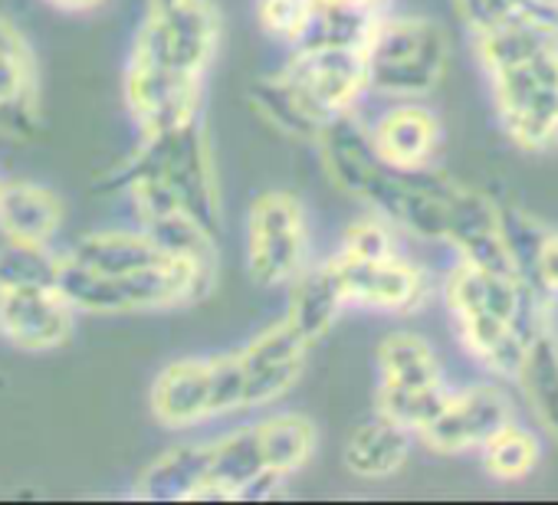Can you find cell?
Returning <instances> with one entry per match:
<instances>
[{
  "label": "cell",
  "mask_w": 558,
  "mask_h": 505,
  "mask_svg": "<svg viewBox=\"0 0 558 505\" xmlns=\"http://www.w3.org/2000/svg\"><path fill=\"white\" fill-rule=\"evenodd\" d=\"M217 44L220 14L210 0H151L125 66V102L142 135L201 115Z\"/></svg>",
  "instance_id": "cell-1"
},
{
  "label": "cell",
  "mask_w": 558,
  "mask_h": 505,
  "mask_svg": "<svg viewBox=\"0 0 558 505\" xmlns=\"http://www.w3.org/2000/svg\"><path fill=\"white\" fill-rule=\"evenodd\" d=\"M440 299L463 355L496 381L512 384L519 361L538 329L555 322L548 306L519 273L453 260Z\"/></svg>",
  "instance_id": "cell-2"
},
{
  "label": "cell",
  "mask_w": 558,
  "mask_h": 505,
  "mask_svg": "<svg viewBox=\"0 0 558 505\" xmlns=\"http://www.w3.org/2000/svg\"><path fill=\"white\" fill-rule=\"evenodd\" d=\"M368 96L365 50L336 44H300L287 66L250 89L253 109L283 135L319 138L323 128L355 112Z\"/></svg>",
  "instance_id": "cell-3"
},
{
  "label": "cell",
  "mask_w": 558,
  "mask_h": 505,
  "mask_svg": "<svg viewBox=\"0 0 558 505\" xmlns=\"http://www.w3.org/2000/svg\"><path fill=\"white\" fill-rule=\"evenodd\" d=\"M122 184L138 220L184 210L210 230L220 223L214 151L207 145L201 115L161 132H145L138 151L125 164Z\"/></svg>",
  "instance_id": "cell-4"
},
{
  "label": "cell",
  "mask_w": 558,
  "mask_h": 505,
  "mask_svg": "<svg viewBox=\"0 0 558 505\" xmlns=\"http://www.w3.org/2000/svg\"><path fill=\"white\" fill-rule=\"evenodd\" d=\"M450 70V37L434 17L381 14L365 44L368 93L381 99H427Z\"/></svg>",
  "instance_id": "cell-5"
},
{
  "label": "cell",
  "mask_w": 558,
  "mask_h": 505,
  "mask_svg": "<svg viewBox=\"0 0 558 505\" xmlns=\"http://www.w3.org/2000/svg\"><path fill=\"white\" fill-rule=\"evenodd\" d=\"M57 286L76 306V312L129 316V312H158V309L187 306V303L207 296V290L214 286V273L201 270L194 263L174 260V263L142 270V273L99 276V273H86V270H76L66 260H60Z\"/></svg>",
  "instance_id": "cell-6"
},
{
  "label": "cell",
  "mask_w": 558,
  "mask_h": 505,
  "mask_svg": "<svg viewBox=\"0 0 558 505\" xmlns=\"http://www.w3.org/2000/svg\"><path fill=\"white\" fill-rule=\"evenodd\" d=\"M240 410H253L240 352L174 361L151 384V414L165 427H197Z\"/></svg>",
  "instance_id": "cell-7"
},
{
  "label": "cell",
  "mask_w": 558,
  "mask_h": 505,
  "mask_svg": "<svg viewBox=\"0 0 558 505\" xmlns=\"http://www.w3.org/2000/svg\"><path fill=\"white\" fill-rule=\"evenodd\" d=\"M375 368V410L408 427L417 440V433L430 423L450 391L440 355L424 335L398 329L378 342Z\"/></svg>",
  "instance_id": "cell-8"
},
{
  "label": "cell",
  "mask_w": 558,
  "mask_h": 505,
  "mask_svg": "<svg viewBox=\"0 0 558 505\" xmlns=\"http://www.w3.org/2000/svg\"><path fill=\"white\" fill-rule=\"evenodd\" d=\"M496 122L525 155L558 148V47L486 76Z\"/></svg>",
  "instance_id": "cell-9"
},
{
  "label": "cell",
  "mask_w": 558,
  "mask_h": 505,
  "mask_svg": "<svg viewBox=\"0 0 558 505\" xmlns=\"http://www.w3.org/2000/svg\"><path fill=\"white\" fill-rule=\"evenodd\" d=\"M310 267V223L287 190H266L246 217V270L256 286L283 290Z\"/></svg>",
  "instance_id": "cell-10"
},
{
  "label": "cell",
  "mask_w": 558,
  "mask_h": 505,
  "mask_svg": "<svg viewBox=\"0 0 558 505\" xmlns=\"http://www.w3.org/2000/svg\"><path fill=\"white\" fill-rule=\"evenodd\" d=\"M512 417H519L512 384L483 374L470 384H450L440 410L417 433V443L437 456H476V449Z\"/></svg>",
  "instance_id": "cell-11"
},
{
  "label": "cell",
  "mask_w": 558,
  "mask_h": 505,
  "mask_svg": "<svg viewBox=\"0 0 558 505\" xmlns=\"http://www.w3.org/2000/svg\"><path fill=\"white\" fill-rule=\"evenodd\" d=\"M345 309H365L381 316H411L434 296L430 273L404 257V249L381 260H352L336 253L332 257Z\"/></svg>",
  "instance_id": "cell-12"
},
{
  "label": "cell",
  "mask_w": 558,
  "mask_h": 505,
  "mask_svg": "<svg viewBox=\"0 0 558 505\" xmlns=\"http://www.w3.org/2000/svg\"><path fill=\"white\" fill-rule=\"evenodd\" d=\"M76 316V306L57 283H0V335L21 352L66 345Z\"/></svg>",
  "instance_id": "cell-13"
},
{
  "label": "cell",
  "mask_w": 558,
  "mask_h": 505,
  "mask_svg": "<svg viewBox=\"0 0 558 505\" xmlns=\"http://www.w3.org/2000/svg\"><path fill=\"white\" fill-rule=\"evenodd\" d=\"M368 145L391 171H427L437 164L444 145V122L424 99H388V106L365 125Z\"/></svg>",
  "instance_id": "cell-14"
},
{
  "label": "cell",
  "mask_w": 558,
  "mask_h": 505,
  "mask_svg": "<svg viewBox=\"0 0 558 505\" xmlns=\"http://www.w3.org/2000/svg\"><path fill=\"white\" fill-rule=\"evenodd\" d=\"M40 119L37 60L14 21L0 17V135L27 138Z\"/></svg>",
  "instance_id": "cell-15"
},
{
  "label": "cell",
  "mask_w": 558,
  "mask_h": 505,
  "mask_svg": "<svg viewBox=\"0 0 558 505\" xmlns=\"http://www.w3.org/2000/svg\"><path fill=\"white\" fill-rule=\"evenodd\" d=\"M519 414L535 423L548 446L558 449V325L538 329L512 378Z\"/></svg>",
  "instance_id": "cell-16"
},
{
  "label": "cell",
  "mask_w": 558,
  "mask_h": 505,
  "mask_svg": "<svg viewBox=\"0 0 558 505\" xmlns=\"http://www.w3.org/2000/svg\"><path fill=\"white\" fill-rule=\"evenodd\" d=\"M473 47V60L483 70V79L509 70L529 57H538L551 47H558V21L555 17H535L522 14L512 21H502L476 37H466Z\"/></svg>",
  "instance_id": "cell-17"
},
{
  "label": "cell",
  "mask_w": 558,
  "mask_h": 505,
  "mask_svg": "<svg viewBox=\"0 0 558 505\" xmlns=\"http://www.w3.org/2000/svg\"><path fill=\"white\" fill-rule=\"evenodd\" d=\"M414 433L401 423H395L385 414H372L362 420L345 443V469L359 479H391L404 469L414 449Z\"/></svg>",
  "instance_id": "cell-18"
},
{
  "label": "cell",
  "mask_w": 558,
  "mask_h": 505,
  "mask_svg": "<svg viewBox=\"0 0 558 505\" xmlns=\"http://www.w3.org/2000/svg\"><path fill=\"white\" fill-rule=\"evenodd\" d=\"M63 223V204L53 190L31 181L0 184V233L8 243L50 246Z\"/></svg>",
  "instance_id": "cell-19"
},
{
  "label": "cell",
  "mask_w": 558,
  "mask_h": 505,
  "mask_svg": "<svg viewBox=\"0 0 558 505\" xmlns=\"http://www.w3.org/2000/svg\"><path fill=\"white\" fill-rule=\"evenodd\" d=\"M293 296H290V325L310 342H323L329 335V329L339 322V316L345 312V296H342V283L336 273L332 257L323 263H310L293 283H290Z\"/></svg>",
  "instance_id": "cell-20"
},
{
  "label": "cell",
  "mask_w": 558,
  "mask_h": 505,
  "mask_svg": "<svg viewBox=\"0 0 558 505\" xmlns=\"http://www.w3.org/2000/svg\"><path fill=\"white\" fill-rule=\"evenodd\" d=\"M545 436L535 430V423H529L522 414L512 417L509 423H502L480 449L476 459L483 466V472L493 482L502 485H519L525 479H532L545 459Z\"/></svg>",
  "instance_id": "cell-21"
},
{
  "label": "cell",
  "mask_w": 558,
  "mask_h": 505,
  "mask_svg": "<svg viewBox=\"0 0 558 505\" xmlns=\"http://www.w3.org/2000/svg\"><path fill=\"white\" fill-rule=\"evenodd\" d=\"M398 249H401V230L375 210H365V217L352 220L339 246L342 257H352V260H381Z\"/></svg>",
  "instance_id": "cell-22"
},
{
  "label": "cell",
  "mask_w": 558,
  "mask_h": 505,
  "mask_svg": "<svg viewBox=\"0 0 558 505\" xmlns=\"http://www.w3.org/2000/svg\"><path fill=\"white\" fill-rule=\"evenodd\" d=\"M316 0H259V24L269 37L300 47L316 21Z\"/></svg>",
  "instance_id": "cell-23"
},
{
  "label": "cell",
  "mask_w": 558,
  "mask_h": 505,
  "mask_svg": "<svg viewBox=\"0 0 558 505\" xmlns=\"http://www.w3.org/2000/svg\"><path fill=\"white\" fill-rule=\"evenodd\" d=\"M522 280L548 303L558 309V226H545L538 243L532 246L529 260L522 267Z\"/></svg>",
  "instance_id": "cell-24"
},
{
  "label": "cell",
  "mask_w": 558,
  "mask_h": 505,
  "mask_svg": "<svg viewBox=\"0 0 558 505\" xmlns=\"http://www.w3.org/2000/svg\"><path fill=\"white\" fill-rule=\"evenodd\" d=\"M47 4L57 11H66V14H93L102 4H109V0H47Z\"/></svg>",
  "instance_id": "cell-25"
},
{
  "label": "cell",
  "mask_w": 558,
  "mask_h": 505,
  "mask_svg": "<svg viewBox=\"0 0 558 505\" xmlns=\"http://www.w3.org/2000/svg\"><path fill=\"white\" fill-rule=\"evenodd\" d=\"M0 184H4V181H0Z\"/></svg>",
  "instance_id": "cell-26"
}]
</instances>
